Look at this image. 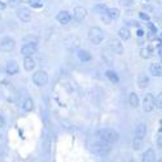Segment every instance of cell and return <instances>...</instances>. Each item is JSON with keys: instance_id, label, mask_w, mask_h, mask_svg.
Here are the masks:
<instances>
[{"instance_id": "16", "label": "cell", "mask_w": 162, "mask_h": 162, "mask_svg": "<svg viewBox=\"0 0 162 162\" xmlns=\"http://www.w3.org/2000/svg\"><path fill=\"white\" fill-rule=\"evenodd\" d=\"M151 74L153 77H161L162 75V65L161 62H153L151 65Z\"/></svg>"}, {"instance_id": "33", "label": "cell", "mask_w": 162, "mask_h": 162, "mask_svg": "<svg viewBox=\"0 0 162 162\" xmlns=\"http://www.w3.org/2000/svg\"><path fill=\"white\" fill-rule=\"evenodd\" d=\"M4 126H5V119H4V118L0 115V129H3Z\"/></svg>"}, {"instance_id": "6", "label": "cell", "mask_w": 162, "mask_h": 162, "mask_svg": "<svg viewBox=\"0 0 162 162\" xmlns=\"http://www.w3.org/2000/svg\"><path fill=\"white\" fill-rule=\"evenodd\" d=\"M64 45L70 51L78 49L80 47V39L78 36H75V35H69L64 39Z\"/></svg>"}, {"instance_id": "29", "label": "cell", "mask_w": 162, "mask_h": 162, "mask_svg": "<svg viewBox=\"0 0 162 162\" xmlns=\"http://www.w3.org/2000/svg\"><path fill=\"white\" fill-rule=\"evenodd\" d=\"M24 0H9V3H8V5L9 7H17L18 4H21Z\"/></svg>"}, {"instance_id": "14", "label": "cell", "mask_w": 162, "mask_h": 162, "mask_svg": "<svg viewBox=\"0 0 162 162\" xmlns=\"http://www.w3.org/2000/svg\"><path fill=\"white\" fill-rule=\"evenodd\" d=\"M5 70H7V73H8L9 75H14V74L18 73V64H17L14 60L8 61V64L5 66Z\"/></svg>"}, {"instance_id": "36", "label": "cell", "mask_w": 162, "mask_h": 162, "mask_svg": "<svg viewBox=\"0 0 162 162\" xmlns=\"http://www.w3.org/2000/svg\"><path fill=\"white\" fill-rule=\"evenodd\" d=\"M143 34H144V31H143V30H139V31H137V35H140V36H141Z\"/></svg>"}, {"instance_id": "12", "label": "cell", "mask_w": 162, "mask_h": 162, "mask_svg": "<svg viewBox=\"0 0 162 162\" xmlns=\"http://www.w3.org/2000/svg\"><path fill=\"white\" fill-rule=\"evenodd\" d=\"M148 86H149V78L147 77V74L140 73V74L137 75V87H139L140 90H144V88H147Z\"/></svg>"}, {"instance_id": "5", "label": "cell", "mask_w": 162, "mask_h": 162, "mask_svg": "<svg viewBox=\"0 0 162 162\" xmlns=\"http://www.w3.org/2000/svg\"><path fill=\"white\" fill-rule=\"evenodd\" d=\"M32 80H34V83H35L36 86L43 87V86H45V84L48 83V74H47L44 70H38V71L34 73Z\"/></svg>"}, {"instance_id": "32", "label": "cell", "mask_w": 162, "mask_h": 162, "mask_svg": "<svg viewBox=\"0 0 162 162\" xmlns=\"http://www.w3.org/2000/svg\"><path fill=\"white\" fill-rule=\"evenodd\" d=\"M102 21H104L105 24H110V17H109V16H106V17L102 16Z\"/></svg>"}, {"instance_id": "9", "label": "cell", "mask_w": 162, "mask_h": 162, "mask_svg": "<svg viewBox=\"0 0 162 162\" xmlns=\"http://www.w3.org/2000/svg\"><path fill=\"white\" fill-rule=\"evenodd\" d=\"M16 14H17V18H18L21 22H24V24L31 21V12H30V9H27V8H24V7H22V8H18L17 12H16Z\"/></svg>"}, {"instance_id": "4", "label": "cell", "mask_w": 162, "mask_h": 162, "mask_svg": "<svg viewBox=\"0 0 162 162\" xmlns=\"http://www.w3.org/2000/svg\"><path fill=\"white\" fill-rule=\"evenodd\" d=\"M106 47H108V49H110V51H112L113 53H115V55H123V52H125L123 44L121 43L119 39H115V38L109 39L108 43H106Z\"/></svg>"}, {"instance_id": "31", "label": "cell", "mask_w": 162, "mask_h": 162, "mask_svg": "<svg viewBox=\"0 0 162 162\" xmlns=\"http://www.w3.org/2000/svg\"><path fill=\"white\" fill-rule=\"evenodd\" d=\"M157 145H158V148L161 149V147H162V134H161V130L158 131V135H157Z\"/></svg>"}, {"instance_id": "20", "label": "cell", "mask_w": 162, "mask_h": 162, "mask_svg": "<svg viewBox=\"0 0 162 162\" xmlns=\"http://www.w3.org/2000/svg\"><path fill=\"white\" fill-rule=\"evenodd\" d=\"M143 139L141 137H137V136H135L134 139H132V148H134V151H140L141 148H143Z\"/></svg>"}, {"instance_id": "21", "label": "cell", "mask_w": 162, "mask_h": 162, "mask_svg": "<svg viewBox=\"0 0 162 162\" xmlns=\"http://www.w3.org/2000/svg\"><path fill=\"white\" fill-rule=\"evenodd\" d=\"M129 104L132 106V108H137L139 106V97L135 92H131L129 96Z\"/></svg>"}, {"instance_id": "30", "label": "cell", "mask_w": 162, "mask_h": 162, "mask_svg": "<svg viewBox=\"0 0 162 162\" xmlns=\"http://www.w3.org/2000/svg\"><path fill=\"white\" fill-rule=\"evenodd\" d=\"M154 102H156V106H157L158 109H161V106H162V96H161V94L158 95V97H157V100L154 99Z\"/></svg>"}, {"instance_id": "15", "label": "cell", "mask_w": 162, "mask_h": 162, "mask_svg": "<svg viewBox=\"0 0 162 162\" xmlns=\"http://www.w3.org/2000/svg\"><path fill=\"white\" fill-rule=\"evenodd\" d=\"M70 20H71V16H70L69 12H66V10H62V12H60V13L57 14V21H59L61 25H67V24L70 22Z\"/></svg>"}, {"instance_id": "26", "label": "cell", "mask_w": 162, "mask_h": 162, "mask_svg": "<svg viewBox=\"0 0 162 162\" xmlns=\"http://www.w3.org/2000/svg\"><path fill=\"white\" fill-rule=\"evenodd\" d=\"M105 75H106L113 83H118V80H119V79H118V75H117L114 71H112V70H108V71L105 73Z\"/></svg>"}, {"instance_id": "19", "label": "cell", "mask_w": 162, "mask_h": 162, "mask_svg": "<svg viewBox=\"0 0 162 162\" xmlns=\"http://www.w3.org/2000/svg\"><path fill=\"white\" fill-rule=\"evenodd\" d=\"M143 161L144 162H153L156 161V152L153 149H148L144 154H143Z\"/></svg>"}, {"instance_id": "34", "label": "cell", "mask_w": 162, "mask_h": 162, "mask_svg": "<svg viewBox=\"0 0 162 162\" xmlns=\"http://www.w3.org/2000/svg\"><path fill=\"white\" fill-rule=\"evenodd\" d=\"M148 27H149V29H151V30H152V31L157 32V29H156V27H154V26H153V25H152V24H151V22H148Z\"/></svg>"}, {"instance_id": "25", "label": "cell", "mask_w": 162, "mask_h": 162, "mask_svg": "<svg viewBox=\"0 0 162 162\" xmlns=\"http://www.w3.org/2000/svg\"><path fill=\"white\" fill-rule=\"evenodd\" d=\"M119 38L121 39H123V40H129L130 38H131V32H130L129 29H126V27H122V29H119Z\"/></svg>"}, {"instance_id": "8", "label": "cell", "mask_w": 162, "mask_h": 162, "mask_svg": "<svg viewBox=\"0 0 162 162\" xmlns=\"http://www.w3.org/2000/svg\"><path fill=\"white\" fill-rule=\"evenodd\" d=\"M143 109L147 113H151L156 109V102H154V96L152 94H147L143 100Z\"/></svg>"}, {"instance_id": "2", "label": "cell", "mask_w": 162, "mask_h": 162, "mask_svg": "<svg viewBox=\"0 0 162 162\" xmlns=\"http://www.w3.org/2000/svg\"><path fill=\"white\" fill-rule=\"evenodd\" d=\"M110 145H112L110 143H108V141H104V140L99 139V141H96L95 144H92V145L90 147V149H91V152H94V153L104 154V153H106V152H109V151H110V148H112Z\"/></svg>"}, {"instance_id": "23", "label": "cell", "mask_w": 162, "mask_h": 162, "mask_svg": "<svg viewBox=\"0 0 162 162\" xmlns=\"http://www.w3.org/2000/svg\"><path fill=\"white\" fill-rule=\"evenodd\" d=\"M106 14L110 17V20H115V18L119 17L121 12H119V9H117V8H109V9H106Z\"/></svg>"}, {"instance_id": "24", "label": "cell", "mask_w": 162, "mask_h": 162, "mask_svg": "<svg viewBox=\"0 0 162 162\" xmlns=\"http://www.w3.org/2000/svg\"><path fill=\"white\" fill-rule=\"evenodd\" d=\"M140 56H141L143 59H149V57L152 56V47H149V45L143 47V48L140 49Z\"/></svg>"}, {"instance_id": "3", "label": "cell", "mask_w": 162, "mask_h": 162, "mask_svg": "<svg viewBox=\"0 0 162 162\" xmlns=\"http://www.w3.org/2000/svg\"><path fill=\"white\" fill-rule=\"evenodd\" d=\"M88 39H90V42L92 43V44H100L101 42H102V39H104V32L102 30L100 29V27H97V26H94V27H91L90 30H88Z\"/></svg>"}, {"instance_id": "37", "label": "cell", "mask_w": 162, "mask_h": 162, "mask_svg": "<svg viewBox=\"0 0 162 162\" xmlns=\"http://www.w3.org/2000/svg\"><path fill=\"white\" fill-rule=\"evenodd\" d=\"M0 20H1V16H0Z\"/></svg>"}, {"instance_id": "7", "label": "cell", "mask_w": 162, "mask_h": 162, "mask_svg": "<svg viewBox=\"0 0 162 162\" xmlns=\"http://www.w3.org/2000/svg\"><path fill=\"white\" fill-rule=\"evenodd\" d=\"M16 47V40L13 38L5 36L0 40V51L1 52H12Z\"/></svg>"}, {"instance_id": "18", "label": "cell", "mask_w": 162, "mask_h": 162, "mask_svg": "<svg viewBox=\"0 0 162 162\" xmlns=\"http://www.w3.org/2000/svg\"><path fill=\"white\" fill-rule=\"evenodd\" d=\"M35 60L32 59L31 56H25V60H24V67L25 70L27 71H32V69L35 67Z\"/></svg>"}, {"instance_id": "35", "label": "cell", "mask_w": 162, "mask_h": 162, "mask_svg": "<svg viewBox=\"0 0 162 162\" xmlns=\"http://www.w3.org/2000/svg\"><path fill=\"white\" fill-rule=\"evenodd\" d=\"M5 7H7V5H5L4 3H0V9H1V10H3V9H5Z\"/></svg>"}, {"instance_id": "22", "label": "cell", "mask_w": 162, "mask_h": 162, "mask_svg": "<svg viewBox=\"0 0 162 162\" xmlns=\"http://www.w3.org/2000/svg\"><path fill=\"white\" fill-rule=\"evenodd\" d=\"M22 109L25 112H31L32 109H34V102H32V100L30 97L25 99V101L22 102Z\"/></svg>"}, {"instance_id": "11", "label": "cell", "mask_w": 162, "mask_h": 162, "mask_svg": "<svg viewBox=\"0 0 162 162\" xmlns=\"http://www.w3.org/2000/svg\"><path fill=\"white\" fill-rule=\"evenodd\" d=\"M73 12H74V13H73V17H74V20H77V21L84 20V18L87 17V13H88L84 7H75Z\"/></svg>"}, {"instance_id": "27", "label": "cell", "mask_w": 162, "mask_h": 162, "mask_svg": "<svg viewBox=\"0 0 162 162\" xmlns=\"http://www.w3.org/2000/svg\"><path fill=\"white\" fill-rule=\"evenodd\" d=\"M27 3L31 5L32 8H39V7H42V0H27Z\"/></svg>"}, {"instance_id": "13", "label": "cell", "mask_w": 162, "mask_h": 162, "mask_svg": "<svg viewBox=\"0 0 162 162\" xmlns=\"http://www.w3.org/2000/svg\"><path fill=\"white\" fill-rule=\"evenodd\" d=\"M77 56H78V59H79L82 62H90L91 59H92L91 53H90L88 51H86V49H78Z\"/></svg>"}, {"instance_id": "1", "label": "cell", "mask_w": 162, "mask_h": 162, "mask_svg": "<svg viewBox=\"0 0 162 162\" xmlns=\"http://www.w3.org/2000/svg\"><path fill=\"white\" fill-rule=\"evenodd\" d=\"M97 137L113 144V143H117L119 140V134L113 129H102L97 131Z\"/></svg>"}, {"instance_id": "28", "label": "cell", "mask_w": 162, "mask_h": 162, "mask_svg": "<svg viewBox=\"0 0 162 162\" xmlns=\"http://www.w3.org/2000/svg\"><path fill=\"white\" fill-rule=\"evenodd\" d=\"M106 7L105 5H95L94 7V10L96 12V13H104V12H106Z\"/></svg>"}, {"instance_id": "17", "label": "cell", "mask_w": 162, "mask_h": 162, "mask_svg": "<svg viewBox=\"0 0 162 162\" xmlns=\"http://www.w3.org/2000/svg\"><path fill=\"white\" fill-rule=\"evenodd\" d=\"M145 135H147V125L145 123H139L135 129V136L144 139Z\"/></svg>"}, {"instance_id": "10", "label": "cell", "mask_w": 162, "mask_h": 162, "mask_svg": "<svg viewBox=\"0 0 162 162\" xmlns=\"http://www.w3.org/2000/svg\"><path fill=\"white\" fill-rule=\"evenodd\" d=\"M36 51H38V44H36V42H34V43H26L25 45H22V48H21V53L24 55V56H32L34 53H36Z\"/></svg>"}]
</instances>
